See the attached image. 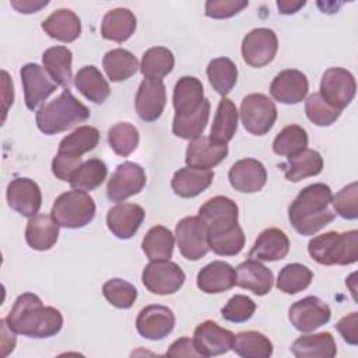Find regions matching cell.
Listing matches in <instances>:
<instances>
[{"label": "cell", "mask_w": 358, "mask_h": 358, "mask_svg": "<svg viewBox=\"0 0 358 358\" xmlns=\"http://www.w3.org/2000/svg\"><path fill=\"white\" fill-rule=\"evenodd\" d=\"M228 179L235 190L241 193H256L264 187L267 182V171L260 161L255 158H243L229 168Z\"/></svg>", "instance_id": "obj_21"}, {"label": "cell", "mask_w": 358, "mask_h": 358, "mask_svg": "<svg viewBox=\"0 0 358 358\" xmlns=\"http://www.w3.org/2000/svg\"><path fill=\"white\" fill-rule=\"evenodd\" d=\"M210 117V101L204 98L196 112L187 116H176L172 123V133L185 140H193L203 134Z\"/></svg>", "instance_id": "obj_41"}, {"label": "cell", "mask_w": 358, "mask_h": 358, "mask_svg": "<svg viewBox=\"0 0 358 358\" xmlns=\"http://www.w3.org/2000/svg\"><path fill=\"white\" fill-rule=\"evenodd\" d=\"M312 278L313 273L309 267L301 263H289L280 270L275 287L284 294L294 295L306 289Z\"/></svg>", "instance_id": "obj_44"}, {"label": "cell", "mask_w": 358, "mask_h": 358, "mask_svg": "<svg viewBox=\"0 0 358 358\" xmlns=\"http://www.w3.org/2000/svg\"><path fill=\"white\" fill-rule=\"evenodd\" d=\"M228 155L227 143L217 141L210 136H200L197 138L190 140L185 161L187 166L200 168V169H211L221 164Z\"/></svg>", "instance_id": "obj_19"}, {"label": "cell", "mask_w": 358, "mask_h": 358, "mask_svg": "<svg viewBox=\"0 0 358 358\" xmlns=\"http://www.w3.org/2000/svg\"><path fill=\"white\" fill-rule=\"evenodd\" d=\"M291 352L298 358H333L337 354V345L331 333L322 331L298 337L291 345Z\"/></svg>", "instance_id": "obj_32"}, {"label": "cell", "mask_w": 358, "mask_h": 358, "mask_svg": "<svg viewBox=\"0 0 358 358\" xmlns=\"http://www.w3.org/2000/svg\"><path fill=\"white\" fill-rule=\"evenodd\" d=\"M41 27L50 38L64 43L76 41L81 34V21L78 15L69 8L55 10L42 21Z\"/></svg>", "instance_id": "obj_28"}, {"label": "cell", "mask_w": 358, "mask_h": 358, "mask_svg": "<svg viewBox=\"0 0 358 358\" xmlns=\"http://www.w3.org/2000/svg\"><path fill=\"white\" fill-rule=\"evenodd\" d=\"M337 331L341 334L343 340L351 345L358 344V313L351 312L350 315L341 317L336 323Z\"/></svg>", "instance_id": "obj_53"}, {"label": "cell", "mask_w": 358, "mask_h": 358, "mask_svg": "<svg viewBox=\"0 0 358 358\" xmlns=\"http://www.w3.org/2000/svg\"><path fill=\"white\" fill-rule=\"evenodd\" d=\"M186 280L183 270L171 260L150 262L141 274L143 285L155 295H169L180 289Z\"/></svg>", "instance_id": "obj_7"}, {"label": "cell", "mask_w": 358, "mask_h": 358, "mask_svg": "<svg viewBox=\"0 0 358 358\" xmlns=\"http://www.w3.org/2000/svg\"><path fill=\"white\" fill-rule=\"evenodd\" d=\"M88 117V108L81 103L69 88H64L59 96L38 109L35 120L42 133L52 136L71 129L85 122Z\"/></svg>", "instance_id": "obj_3"}, {"label": "cell", "mask_w": 358, "mask_h": 358, "mask_svg": "<svg viewBox=\"0 0 358 358\" xmlns=\"http://www.w3.org/2000/svg\"><path fill=\"white\" fill-rule=\"evenodd\" d=\"M1 76H3V122H4L7 110L14 102V87H13V80L10 78L6 70L1 71Z\"/></svg>", "instance_id": "obj_57"}, {"label": "cell", "mask_w": 358, "mask_h": 358, "mask_svg": "<svg viewBox=\"0 0 358 358\" xmlns=\"http://www.w3.org/2000/svg\"><path fill=\"white\" fill-rule=\"evenodd\" d=\"M355 78L343 67H330L320 81V96L333 108L343 110L355 96Z\"/></svg>", "instance_id": "obj_10"}, {"label": "cell", "mask_w": 358, "mask_h": 358, "mask_svg": "<svg viewBox=\"0 0 358 358\" xmlns=\"http://www.w3.org/2000/svg\"><path fill=\"white\" fill-rule=\"evenodd\" d=\"M306 4V1H294V0H278L277 1V8L278 13L284 14V15H289V14H295L296 11H299L303 6Z\"/></svg>", "instance_id": "obj_58"}, {"label": "cell", "mask_w": 358, "mask_h": 358, "mask_svg": "<svg viewBox=\"0 0 358 358\" xmlns=\"http://www.w3.org/2000/svg\"><path fill=\"white\" fill-rule=\"evenodd\" d=\"M308 91L309 83L306 76L295 69L280 71L270 84L271 96L285 105L299 103L305 99Z\"/></svg>", "instance_id": "obj_20"}, {"label": "cell", "mask_w": 358, "mask_h": 358, "mask_svg": "<svg viewBox=\"0 0 358 358\" xmlns=\"http://www.w3.org/2000/svg\"><path fill=\"white\" fill-rule=\"evenodd\" d=\"M204 101V88L199 78L180 77L173 88V108L176 116H187L199 109Z\"/></svg>", "instance_id": "obj_29"}, {"label": "cell", "mask_w": 358, "mask_h": 358, "mask_svg": "<svg viewBox=\"0 0 358 358\" xmlns=\"http://www.w3.org/2000/svg\"><path fill=\"white\" fill-rule=\"evenodd\" d=\"M308 145V134L303 127L298 124H288L285 126L274 138L273 141V151L277 155L291 157Z\"/></svg>", "instance_id": "obj_45"}, {"label": "cell", "mask_w": 358, "mask_h": 358, "mask_svg": "<svg viewBox=\"0 0 358 358\" xmlns=\"http://www.w3.org/2000/svg\"><path fill=\"white\" fill-rule=\"evenodd\" d=\"M331 206L336 214L345 220L358 218V185L352 182L338 190L333 199Z\"/></svg>", "instance_id": "obj_50"}, {"label": "cell", "mask_w": 358, "mask_h": 358, "mask_svg": "<svg viewBox=\"0 0 358 358\" xmlns=\"http://www.w3.org/2000/svg\"><path fill=\"white\" fill-rule=\"evenodd\" d=\"M331 317L330 306L320 298L309 295L289 306L288 319L301 333H309L326 324Z\"/></svg>", "instance_id": "obj_13"}, {"label": "cell", "mask_w": 358, "mask_h": 358, "mask_svg": "<svg viewBox=\"0 0 358 358\" xmlns=\"http://www.w3.org/2000/svg\"><path fill=\"white\" fill-rule=\"evenodd\" d=\"M73 53L66 46H52L46 49L42 55V63L50 78L64 88L71 84Z\"/></svg>", "instance_id": "obj_34"}, {"label": "cell", "mask_w": 358, "mask_h": 358, "mask_svg": "<svg viewBox=\"0 0 358 358\" xmlns=\"http://www.w3.org/2000/svg\"><path fill=\"white\" fill-rule=\"evenodd\" d=\"M284 176L289 182H299L309 176H316L323 169L322 155L312 148H305L301 152L288 157L285 164H281Z\"/></svg>", "instance_id": "obj_33"}, {"label": "cell", "mask_w": 358, "mask_h": 358, "mask_svg": "<svg viewBox=\"0 0 358 358\" xmlns=\"http://www.w3.org/2000/svg\"><path fill=\"white\" fill-rule=\"evenodd\" d=\"M166 103V88L162 80L144 78L136 94V112L144 122L157 120Z\"/></svg>", "instance_id": "obj_17"}, {"label": "cell", "mask_w": 358, "mask_h": 358, "mask_svg": "<svg viewBox=\"0 0 358 358\" xmlns=\"http://www.w3.org/2000/svg\"><path fill=\"white\" fill-rule=\"evenodd\" d=\"M242 57L252 67H263L271 63L278 50V39L270 28H255L242 41Z\"/></svg>", "instance_id": "obj_12"}, {"label": "cell", "mask_w": 358, "mask_h": 358, "mask_svg": "<svg viewBox=\"0 0 358 358\" xmlns=\"http://www.w3.org/2000/svg\"><path fill=\"white\" fill-rule=\"evenodd\" d=\"M102 66L108 78L116 83L130 78L140 67L137 57L130 50L122 48L106 52L102 59Z\"/></svg>", "instance_id": "obj_36"}, {"label": "cell", "mask_w": 358, "mask_h": 358, "mask_svg": "<svg viewBox=\"0 0 358 358\" xmlns=\"http://www.w3.org/2000/svg\"><path fill=\"white\" fill-rule=\"evenodd\" d=\"M95 210V201L87 192L73 189L55 200L50 213L60 227L77 229L94 220Z\"/></svg>", "instance_id": "obj_5"}, {"label": "cell", "mask_w": 358, "mask_h": 358, "mask_svg": "<svg viewBox=\"0 0 358 358\" xmlns=\"http://www.w3.org/2000/svg\"><path fill=\"white\" fill-rule=\"evenodd\" d=\"M136 15L124 7L109 10L101 22V35L106 41L122 43L127 41L136 31Z\"/></svg>", "instance_id": "obj_30"}, {"label": "cell", "mask_w": 358, "mask_h": 358, "mask_svg": "<svg viewBox=\"0 0 358 358\" xmlns=\"http://www.w3.org/2000/svg\"><path fill=\"white\" fill-rule=\"evenodd\" d=\"M176 243L182 256L187 260H200L210 250L208 232L200 217H185L175 228Z\"/></svg>", "instance_id": "obj_8"}, {"label": "cell", "mask_w": 358, "mask_h": 358, "mask_svg": "<svg viewBox=\"0 0 358 358\" xmlns=\"http://www.w3.org/2000/svg\"><path fill=\"white\" fill-rule=\"evenodd\" d=\"M238 129V110L235 103L228 99L222 98L218 103L213 126L210 130V137L221 141V143H228L232 140Z\"/></svg>", "instance_id": "obj_38"}, {"label": "cell", "mask_w": 358, "mask_h": 358, "mask_svg": "<svg viewBox=\"0 0 358 358\" xmlns=\"http://www.w3.org/2000/svg\"><path fill=\"white\" fill-rule=\"evenodd\" d=\"M232 350L243 358H268L273 354V344L263 333L249 330L234 336Z\"/></svg>", "instance_id": "obj_42"}, {"label": "cell", "mask_w": 358, "mask_h": 358, "mask_svg": "<svg viewBox=\"0 0 358 358\" xmlns=\"http://www.w3.org/2000/svg\"><path fill=\"white\" fill-rule=\"evenodd\" d=\"M207 77L211 87L222 96L231 92L238 80V69L228 57L213 59L207 66Z\"/></svg>", "instance_id": "obj_43"}, {"label": "cell", "mask_w": 358, "mask_h": 358, "mask_svg": "<svg viewBox=\"0 0 358 358\" xmlns=\"http://www.w3.org/2000/svg\"><path fill=\"white\" fill-rule=\"evenodd\" d=\"M249 6L248 0H208L204 4V13L214 20L231 18Z\"/></svg>", "instance_id": "obj_52"}, {"label": "cell", "mask_w": 358, "mask_h": 358, "mask_svg": "<svg viewBox=\"0 0 358 358\" xmlns=\"http://www.w3.org/2000/svg\"><path fill=\"white\" fill-rule=\"evenodd\" d=\"M235 285L252 291L255 295L263 296L268 294L274 284V274L259 260L248 259L235 268Z\"/></svg>", "instance_id": "obj_23"}, {"label": "cell", "mask_w": 358, "mask_h": 358, "mask_svg": "<svg viewBox=\"0 0 358 358\" xmlns=\"http://www.w3.org/2000/svg\"><path fill=\"white\" fill-rule=\"evenodd\" d=\"M8 206L24 217H34L42 206V193L36 182L29 178H15L7 186Z\"/></svg>", "instance_id": "obj_18"}, {"label": "cell", "mask_w": 358, "mask_h": 358, "mask_svg": "<svg viewBox=\"0 0 358 358\" xmlns=\"http://www.w3.org/2000/svg\"><path fill=\"white\" fill-rule=\"evenodd\" d=\"M199 217L204 222L208 236L228 232L239 225L238 206L227 196H215L208 199L199 208Z\"/></svg>", "instance_id": "obj_9"}, {"label": "cell", "mask_w": 358, "mask_h": 358, "mask_svg": "<svg viewBox=\"0 0 358 358\" xmlns=\"http://www.w3.org/2000/svg\"><path fill=\"white\" fill-rule=\"evenodd\" d=\"M210 249L220 256H235L238 255L245 246V234L241 225H236L234 229L208 236Z\"/></svg>", "instance_id": "obj_49"}, {"label": "cell", "mask_w": 358, "mask_h": 358, "mask_svg": "<svg viewBox=\"0 0 358 358\" xmlns=\"http://www.w3.org/2000/svg\"><path fill=\"white\" fill-rule=\"evenodd\" d=\"M24 99L29 110H34L45 99H48L57 88V84L50 78L43 67L36 63H27L20 70Z\"/></svg>", "instance_id": "obj_14"}, {"label": "cell", "mask_w": 358, "mask_h": 358, "mask_svg": "<svg viewBox=\"0 0 358 358\" xmlns=\"http://www.w3.org/2000/svg\"><path fill=\"white\" fill-rule=\"evenodd\" d=\"M76 88L91 102L103 103L110 94V87L102 73L92 64L81 67L74 76Z\"/></svg>", "instance_id": "obj_35"}, {"label": "cell", "mask_w": 358, "mask_h": 358, "mask_svg": "<svg viewBox=\"0 0 358 358\" xmlns=\"http://www.w3.org/2000/svg\"><path fill=\"white\" fill-rule=\"evenodd\" d=\"M108 141L115 154L120 157H127L138 145V130L131 123L119 122L108 130Z\"/></svg>", "instance_id": "obj_46"}, {"label": "cell", "mask_w": 358, "mask_h": 358, "mask_svg": "<svg viewBox=\"0 0 358 358\" xmlns=\"http://www.w3.org/2000/svg\"><path fill=\"white\" fill-rule=\"evenodd\" d=\"M147 178L144 168L136 162H123L117 165L106 185V194L110 201L120 203L140 193L145 186Z\"/></svg>", "instance_id": "obj_11"}, {"label": "cell", "mask_w": 358, "mask_h": 358, "mask_svg": "<svg viewBox=\"0 0 358 358\" xmlns=\"http://www.w3.org/2000/svg\"><path fill=\"white\" fill-rule=\"evenodd\" d=\"M355 277H357V273H352L350 277H348V280L345 281V284H350V281H351V285H350V291H351V294H352V298H354V301H357V296H355Z\"/></svg>", "instance_id": "obj_59"}, {"label": "cell", "mask_w": 358, "mask_h": 358, "mask_svg": "<svg viewBox=\"0 0 358 358\" xmlns=\"http://www.w3.org/2000/svg\"><path fill=\"white\" fill-rule=\"evenodd\" d=\"M288 252L289 239L285 232L278 228H267L259 234L249 252V257L259 262H277L284 259Z\"/></svg>", "instance_id": "obj_24"}, {"label": "cell", "mask_w": 358, "mask_h": 358, "mask_svg": "<svg viewBox=\"0 0 358 358\" xmlns=\"http://www.w3.org/2000/svg\"><path fill=\"white\" fill-rule=\"evenodd\" d=\"M305 113L308 119L320 127L333 124L341 115V110L329 105L319 92H313L305 101Z\"/></svg>", "instance_id": "obj_48"}, {"label": "cell", "mask_w": 358, "mask_h": 358, "mask_svg": "<svg viewBox=\"0 0 358 358\" xmlns=\"http://www.w3.org/2000/svg\"><path fill=\"white\" fill-rule=\"evenodd\" d=\"M175 66L173 53L164 46L150 48L144 52L140 63V71L145 78L162 80Z\"/></svg>", "instance_id": "obj_40"}, {"label": "cell", "mask_w": 358, "mask_h": 358, "mask_svg": "<svg viewBox=\"0 0 358 358\" xmlns=\"http://www.w3.org/2000/svg\"><path fill=\"white\" fill-rule=\"evenodd\" d=\"M144 217L145 211L140 204L117 203L108 210L106 225L116 238L129 239L138 231Z\"/></svg>", "instance_id": "obj_22"}, {"label": "cell", "mask_w": 358, "mask_h": 358, "mask_svg": "<svg viewBox=\"0 0 358 358\" xmlns=\"http://www.w3.org/2000/svg\"><path fill=\"white\" fill-rule=\"evenodd\" d=\"M105 299L119 309H129L137 299V289L133 284L122 278H110L102 285Z\"/></svg>", "instance_id": "obj_47"}, {"label": "cell", "mask_w": 358, "mask_h": 358, "mask_svg": "<svg viewBox=\"0 0 358 358\" xmlns=\"http://www.w3.org/2000/svg\"><path fill=\"white\" fill-rule=\"evenodd\" d=\"M99 143V131L94 126H80L67 134L59 144L57 155L81 161V157L92 151Z\"/></svg>", "instance_id": "obj_31"}, {"label": "cell", "mask_w": 358, "mask_h": 358, "mask_svg": "<svg viewBox=\"0 0 358 358\" xmlns=\"http://www.w3.org/2000/svg\"><path fill=\"white\" fill-rule=\"evenodd\" d=\"M213 179L214 172L211 169L185 166L173 173L171 186L176 196L190 199L203 193L213 183Z\"/></svg>", "instance_id": "obj_26"}, {"label": "cell", "mask_w": 358, "mask_h": 358, "mask_svg": "<svg viewBox=\"0 0 358 358\" xmlns=\"http://www.w3.org/2000/svg\"><path fill=\"white\" fill-rule=\"evenodd\" d=\"M6 320L15 333L32 338L53 337L63 327L62 313L53 306H45L32 292L17 296Z\"/></svg>", "instance_id": "obj_1"}, {"label": "cell", "mask_w": 358, "mask_h": 358, "mask_svg": "<svg viewBox=\"0 0 358 358\" xmlns=\"http://www.w3.org/2000/svg\"><path fill=\"white\" fill-rule=\"evenodd\" d=\"M256 310V303L252 298L238 294L228 299L227 305L221 309V316L232 323H243L249 320Z\"/></svg>", "instance_id": "obj_51"}, {"label": "cell", "mask_w": 358, "mask_h": 358, "mask_svg": "<svg viewBox=\"0 0 358 358\" xmlns=\"http://www.w3.org/2000/svg\"><path fill=\"white\" fill-rule=\"evenodd\" d=\"M239 113L243 127L255 136L268 133L277 120L275 103L260 92L246 95L241 102Z\"/></svg>", "instance_id": "obj_6"}, {"label": "cell", "mask_w": 358, "mask_h": 358, "mask_svg": "<svg viewBox=\"0 0 358 358\" xmlns=\"http://www.w3.org/2000/svg\"><path fill=\"white\" fill-rule=\"evenodd\" d=\"M108 166L99 158H91L84 161L71 175L70 186L77 190L91 192L102 185L106 179Z\"/></svg>", "instance_id": "obj_39"}, {"label": "cell", "mask_w": 358, "mask_h": 358, "mask_svg": "<svg viewBox=\"0 0 358 358\" xmlns=\"http://www.w3.org/2000/svg\"><path fill=\"white\" fill-rule=\"evenodd\" d=\"M10 4L18 13L32 14V13H38L39 10L46 7L49 4V1L48 0H11Z\"/></svg>", "instance_id": "obj_55"}, {"label": "cell", "mask_w": 358, "mask_h": 358, "mask_svg": "<svg viewBox=\"0 0 358 358\" xmlns=\"http://www.w3.org/2000/svg\"><path fill=\"white\" fill-rule=\"evenodd\" d=\"M173 234L164 225L150 228L141 242V249L151 262L169 260L173 253Z\"/></svg>", "instance_id": "obj_37"}, {"label": "cell", "mask_w": 358, "mask_h": 358, "mask_svg": "<svg viewBox=\"0 0 358 358\" xmlns=\"http://www.w3.org/2000/svg\"><path fill=\"white\" fill-rule=\"evenodd\" d=\"M235 268L222 260H214L197 273V287L206 294H220L235 285Z\"/></svg>", "instance_id": "obj_25"}, {"label": "cell", "mask_w": 358, "mask_h": 358, "mask_svg": "<svg viewBox=\"0 0 358 358\" xmlns=\"http://www.w3.org/2000/svg\"><path fill=\"white\" fill-rule=\"evenodd\" d=\"M175 315L165 305H148L143 308L136 319L138 334L147 340H162L175 327Z\"/></svg>", "instance_id": "obj_15"}, {"label": "cell", "mask_w": 358, "mask_h": 358, "mask_svg": "<svg viewBox=\"0 0 358 358\" xmlns=\"http://www.w3.org/2000/svg\"><path fill=\"white\" fill-rule=\"evenodd\" d=\"M333 193L326 183H313L303 187L288 207V220L292 228L305 236L315 235L329 225L336 213L330 208Z\"/></svg>", "instance_id": "obj_2"}, {"label": "cell", "mask_w": 358, "mask_h": 358, "mask_svg": "<svg viewBox=\"0 0 358 358\" xmlns=\"http://www.w3.org/2000/svg\"><path fill=\"white\" fill-rule=\"evenodd\" d=\"M59 222L46 214L29 217L25 228V241L35 250H49L59 238Z\"/></svg>", "instance_id": "obj_27"}, {"label": "cell", "mask_w": 358, "mask_h": 358, "mask_svg": "<svg viewBox=\"0 0 358 358\" xmlns=\"http://www.w3.org/2000/svg\"><path fill=\"white\" fill-rule=\"evenodd\" d=\"M234 333L213 320H204L193 333V343L200 357H217L232 350Z\"/></svg>", "instance_id": "obj_16"}, {"label": "cell", "mask_w": 358, "mask_h": 358, "mask_svg": "<svg viewBox=\"0 0 358 358\" xmlns=\"http://www.w3.org/2000/svg\"><path fill=\"white\" fill-rule=\"evenodd\" d=\"M168 357H200L197 352L193 338L189 337H180L175 340L171 347L166 351Z\"/></svg>", "instance_id": "obj_54"}, {"label": "cell", "mask_w": 358, "mask_h": 358, "mask_svg": "<svg viewBox=\"0 0 358 358\" xmlns=\"http://www.w3.org/2000/svg\"><path fill=\"white\" fill-rule=\"evenodd\" d=\"M0 326H1V355L7 357L15 347V336H14V330L8 326L6 319L0 320Z\"/></svg>", "instance_id": "obj_56"}, {"label": "cell", "mask_w": 358, "mask_h": 358, "mask_svg": "<svg viewBox=\"0 0 358 358\" xmlns=\"http://www.w3.org/2000/svg\"><path fill=\"white\" fill-rule=\"evenodd\" d=\"M309 256L323 266H347L358 260V231L324 232L308 243Z\"/></svg>", "instance_id": "obj_4"}]
</instances>
